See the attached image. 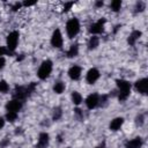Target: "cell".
<instances>
[{"label":"cell","mask_w":148,"mask_h":148,"mask_svg":"<svg viewBox=\"0 0 148 148\" xmlns=\"http://www.w3.org/2000/svg\"><path fill=\"white\" fill-rule=\"evenodd\" d=\"M49 143H50V135H49V133H46V132L39 133L36 147L37 148H46L49 146Z\"/></svg>","instance_id":"13"},{"label":"cell","mask_w":148,"mask_h":148,"mask_svg":"<svg viewBox=\"0 0 148 148\" xmlns=\"http://www.w3.org/2000/svg\"><path fill=\"white\" fill-rule=\"evenodd\" d=\"M95 148H105V146H104V145H99V146H97V147H95Z\"/></svg>","instance_id":"34"},{"label":"cell","mask_w":148,"mask_h":148,"mask_svg":"<svg viewBox=\"0 0 148 148\" xmlns=\"http://www.w3.org/2000/svg\"><path fill=\"white\" fill-rule=\"evenodd\" d=\"M18 117V113H15V112H6V116H5V120L6 121H9V123H14Z\"/></svg>","instance_id":"23"},{"label":"cell","mask_w":148,"mask_h":148,"mask_svg":"<svg viewBox=\"0 0 148 148\" xmlns=\"http://www.w3.org/2000/svg\"><path fill=\"white\" fill-rule=\"evenodd\" d=\"M95 6L98 7V8H99V7H103V6H104V2H103V1H96V2H95Z\"/></svg>","instance_id":"33"},{"label":"cell","mask_w":148,"mask_h":148,"mask_svg":"<svg viewBox=\"0 0 148 148\" xmlns=\"http://www.w3.org/2000/svg\"><path fill=\"white\" fill-rule=\"evenodd\" d=\"M143 145V140L141 136H135L125 142V148H141Z\"/></svg>","instance_id":"15"},{"label":"cell","mask_w":148,"mask_h":148,"mask_svg":"<svg viewBox=\"0 0 148 148\" xmlns=\"http://www.w3.org/2000/svg\"><path fill=\"white\" fill-rule=\"evenodd\" d=\"M105 23H106V18L102 17V18H98L97 21L92 22L88 29L89 34L91 36H98L99 34H103L104 32V28H105Z\"/></svg>","instance_id":"6"},{"label":"cell","mask_w":148,"mask_h":148,"mask_svg":"<svg viewBox=\"0 0 148 148\" xmlns=\"http://www.w3.org/2000/svg\"><path fill=\"white\" fill-rule=\"evenodd\" d=\"M23 103L24 102H21L18 99H15V98H12L10 101H8L5 105V109H6V112H15V113H18L22 108H23Z\"/></svg>","instance_id":"9"},{"label":"cell","mask_w":148,"mask_h":148,"mask_svg":"<svg viewBox=\"0 0 148 148\" xmlns=\"http://www.w3.org/2000/svg\"><path fill=\"white\" fill-rule=\"evenodd\" d=\"M124 123H125L124 117H116V118H113V119L110 121L109 128H110L111 131H113V132H117V131H119V130L123 127Z\"/></svg>","instance_id":"14"},{"label":"cell","mask_w":148,"mask_h":148,"mask_svg":"<svg viewBox=\"0 0 148 148\" xmlns=\"http://www.w3.org/2000/svg\"><path fill=\"white\" fill-rule=\"evenodd\" d=\"M135 12L136 13H141V12H143L145 9H146V2L145 1H138L136 3H135Z\"/></svg>","instance_id":"25"},{"label":"cell","mask_w":148,"mask_h":148,"mask_svg":"<svg viewBox=\"0 0 148 148\" xmlns=\"http://www.w3.org/2000/svg\"><path fill=\"white\" fill-rule=\"evenodd\" d=\"M5 121H6V120H5V118H3V117H0V130L5 126Z\"/></svg>","instance_id":"32"},{"label":"cell","mask_w":148,"mask_h":148,"mask_svg":"<svg viewBox=\"0 0 148 148\" xmlns=\"http://www.w3.org/2000/svg\"><path fill=\"white\" fill-rule=\"evenodd\" d=\"M66 34H67V37L69 39H73L75 38L79 32H80V29H81V24H80V21L77 17H71L67 20L66 22Z\"/></svg>","instance_id":"3"},{"label":"cell","mask_w":148,"mask_h":148,"mask_svg":"<svg viewBox=\"0 0 148 148\" xmlns=\"http://www.w3.org/2000/svg\"><path fill=\"white\" fill-rule=\"evenodd\" d=\"M21 7H22V3H21V2H15V5L12 7V10H13V12H16V10H17L18 8H21Z\"/></svg>","instance_id":"29"},{"label":"cell","mask_w":148,"mask_h":148,"mask_svg":"<svg viewBox=\"0 0 148 148\" xmlns=\"http://www.w3.org/2000/svg\"><path fill=\"white\" fill-rule=\"evenodd\" d=\"M77 54H79V44H76V43L72 44L66 52V57L67 58H74V57H77Z\"/></svg>","instance_id":"18"},{"label":"cell","mask_w":148,"mask_h":148,"mask_svg":"<svg viewBox=\"0 0 148 148\" xmlns=\"http://www.w3.org/2000/svg\"><path fill=\"white\" fill-rule=\"evenodd\" d=\"M99 77H101V73H99V71H98L97 68H95V67L90 68V69L87 72V74H86V81H87L88 84H95V83L98 81Z\"/></svg>","instance_id":"11"},{"label":"cell","mask_w":148,"mask_h":148,"mask_svg":"<svg viewBox=\"0 0 148 148\" xmlns=\"http://www.w3.org/2000/svg\"><path fill=\"white\" fill-rule=\"evenodd\" d=\"M71 99H72V102H73V104H74V105L79 106V105L82 103L83 97H82V95H81L79 91L74 90V91H72V94H71Z\"/></svg>","instance_id":"19"},{"label":"cell","mask_w":148,"mask_h":148,"mask_svg":"<svg viewBox=\"0 0 148 148\" xmlns=\"http://www.w3.org/2000/svg\"><path fill=\"white\" fill-rule=\"evenodd\" d=\"M53 92L54 94H57V95H60V94H62L64 91H65V89H66V84H65V82L64 81H61V80H58V81H56L54 83H53Z\"/></svg>","instance_id":"17"},{"label":"cell","mask_w":148,"mask_h":148,"mask_svg":"<svg viewBox=\"0 0 148 148\" xmlns=\"http://www.w3.org/2000/svg\"><path fill=\"white\" fill-rule=\"evenodd\" d=\"M134 89L136 92L141 95H146L148 90V79L147 77H141L134 82Z\"/></svg>","instance_id":"10"},{"label":"cell","mask_w":148,"mask_h":148,"mask_svg":"<svg viewBox=\"0 0 148 148\" xmlns=\"http://www.w3.org/2000/svg\"><path fill=\"white\" fill-rule=\"evenodd\" d=\"M52 69H53V62L50 59L44 60L39 65V67L37 69V76H38V79L39 80H46L51 75Z\"/></svg>","instance_id":"4"},{"label":"cell","mask_w":148,"mask_h":148,"mask_svg":"<svg viewBox=\"0 0 148 148\" xmlns=\"http://www.w3.org/2000/svg\"><path fill=\"white\" fill-rule=\"evenodd\" d=\"M7 53H9V52L7 51V49L3 47V46H0V57H3V56L7 54Z\"/></svg>","instance_id":"30"},{"label":"cell","mask_w":148,"mask_h":148,"mask_svg":"<svg viewBox=\"0 0 148 148\" xmlns=\"http://www.w3.org/2000/svg\"><path fill=\"white\" fill-rule=\"evenodd\" d=\"M74 6V2H65L64 5V12H68Z\"/></svg>","instance_id":"27"},{"label":"cell","mask_w":148,"mask_h":148,"mask_svg":"<svg viewBox=\"0 0 148 148\" xmlns=\"http://www.w3.org/2000/svg\"><path fill=\"white\" fill-rule=\"evenodd\" d=\"M67 74H68V77H69L71 80L77 81V80L81 77V75H82V68H81V66H79V65H73V66L69 67Z\"/></svg>","instance_id":"12"},{"label":"cell","mask_w":148,"mask_h":148,"mask_svg":"<svg viewBox=\"0 0 148 148\" xmlns=\"http://www.w3.org/2000/svg\"><path fill=\"white\" fill-rule=\"evenodd\" d=\"M99 94L98 92H91L89 94L86 99H84V104L87 106L88 110H92V109H96L98 105H99Z\"/></svg>","instance_id":"7"},{"label":"cell","mask_w":148,"mask_h":148,"mask_svg":"<svg viewBox=\"0 0 148 148\" xmlns=\"http://www.w3.org/2000/svg\"><path fill=\"white\" fill-rule=\"evenodd\" d=\"M8 91H9V84L5 80H0V92L6 94Z\"/></svg>","instance_id":"24"},{"label":"cell","mask_w":148,"mask_h":148,"mask_svg":"<svg viewBox=\"0 0 148 148\" xmlns=\"http://www.w3.org/2000/svg\"><path fill=\"white\" fill-rule=\"evenodd\" d=\"M121 6H123L121 0H113V1H111V3H110V8H111V10H112V12H116V13L120 10Z\"/></svg>","instance_id":"21"},{"label":"cell","mask_w":148,"mask_h":148,"mask_svg":"<svg viewBox=\"0 0 148 148\" xmlns=\"http://www.w3.org/2000/svg\"><path fill=\"white\" fill-rule=\"evenodd\" d=\"M62 117V109L57 106L53 109V113H52V119L53 120H59Z\"/></svg>","instance_id":"22"},{"label":"cell","mask_w":148,"mask_h":148,"mask_svg":"<svg viewBox=\"0 0 148 148\" xmlns=\"http://www.w3.org/2000/svg\"><path fill=\"white\" fill-rule=\"evenodd\" d=\"M66 148H72V147H66Z\"/></svg>","instance_id":"35"},{"label":"cell","mask_w":148,"mask_h":148,"mask_svg":"<svg viewBox=\"0 0 148 148\" xmlns=\"http://www.w3.org/2000/svg\"><path fill=\"white\" fill-rule=\"evenodd\" d=\"M116 84H117V89H118V99L119 102H125L131 94V89H132V84L124 79H117L116 80Z\"/></svg>","instance_id":"2"},{"label":"cell","mask_w":148,"mask_h":148,"mask_svg":"<svg viewBox=\"0 0 148 148\" xmlns=\"http://www.w3.org/2000/svg\"><path fill=\"white\" fill-rule=\"evenodd\" d=\"M141 36H142V32H141L140 30H133V31L130 34L128 38H127V43H128L131 46H134V45L136 44V42L140 39Z\"/></svg>","instance_id":"16"},{"label":"cell","mask_w":148,"mask_h":148,"mask_svg":"<svg viewBox=\"0 0 148 148\" xmlns=\"http://www.w3.org/2000/svg\"><path fill=\"white\" fill-rule=\"evenodd\" d=\"M5 65H6V59H5V57H0V71L5 67Z\"/></svg>","instance_id":"31"},{"label":"cell","mask_w":148,"mask_h":148,"mask_svg":"<svg viewBox=\"0 0 148 148\" xmlns=\"http://www.w3.org/2000/svg\"><path fill=\"white\" fill-rule=\"evenodd\" d=\"M36 88V83L31 82L28 86H16L13 91V98L18 99L21 102H24L34 91Z\"/></svg>","instance_id":"1"},{"label":"cell","mask_w":148,"mask_h":148,"mask_svg":"<svg viewBox=\"0 0 148 148\" xmlns=\"http://www.w3.org/2000/svg\"><path fill=\"white\" fill-rule=\"evenodd\" d=\"M50 43L53 47L56 49H61L62 47V44H64V37H62V34L60 31L59 28H57L52 35H51V39H50Z\"/></svg>","instance_id":"8"},{"label":"cell","mask_w":148,"mask_h":148,"mask_svg":"<svg viewBox=\"0 0 148 148\" xmlns=\"http://www.w3.org/2000/svg\"><path fill=\"white\" fill-rule=\"evenodd\" d=\"M143 124H145V114L139 113V114L135 117V125L139 126V127H141Z\"/></svg>","instance_id":"26"},{"label":"cell","mask_w":148,"mask_h":148,"mask_svg":"<svg viewBox=\"0 0 148 148\" xmlns=\"http://www.w3.org/2000/svg\"><path fill=\"white\" fill-rule=\"evenodd\" d=\"M36 3H37L36 1H24V2H22V6L23 7H30V6H34Z\"/></svg>","instance_id":"28"},{"label":"cell","mask_w":148,"mask_h":148,"mask_svg":"<svg viewBox=\"0 0 148 148\" xmlns=\"http://www.w3.org/2000/svg\"><path fill=\"white\" fill-rule=\"evenodd\" d=\"M18 39H20V32L17 30H13L10 31L7 37H6V49L9 53H13L18 44Z\"/></svg>","instance_id":"5"},{"label":"cell","mask_w":148,"mask_h":148,"mask_svg":"<svg viewBox=\"0 0 148 148\" xmlns=\"http://www.w3.org/2000/svg\"><path fill=\"white\" fill-rule=\"evenodd\" d=\"M99 45V37L98 36H91L88 40V49L89 50H96Z\"/></svg>","instance_id":"20"}]
</instances>
